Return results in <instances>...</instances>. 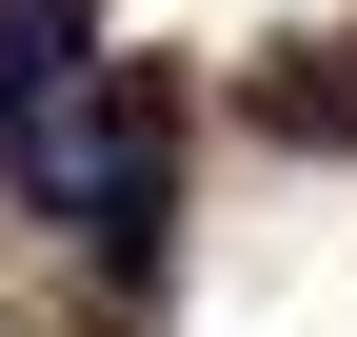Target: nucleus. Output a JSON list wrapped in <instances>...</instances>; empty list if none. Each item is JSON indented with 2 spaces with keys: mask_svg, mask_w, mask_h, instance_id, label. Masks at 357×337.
<instances>
[{
  "mask_svg": "<svg viewBox=\"0 0 357 337\" xmlns=\"http://www.w3.org/2000/svg\"><path fill=\"white\" fill-rule=\"evenodd\" d=\"M79 79H100V0H0V139L60 119Z\"/></svg>",
  "mask_w": 357,
  "mask_h": 337,
  "instance_id": "obj_1",
  "label": "nucleus"
}]
</instances>
